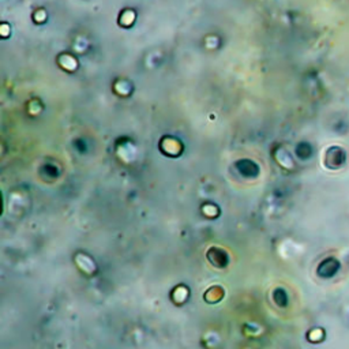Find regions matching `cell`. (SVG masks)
<instances>
[{"label":"cell","instance_id":"cell-1","mask_svg":"<svg viewBox=\"0 0 349 349\" xmlns=\"http://www.w3.org/2000/svg\"><path fill=\"white\" fill-rule=\"evenodd\" d=\"M340 267V263H338L337 259L329 258L326 261L322 262V265L319 266V274L321 276H325V277H332L336 274V272Z\"/></svg>","mask_w":349,"mask_h":349}]
</instances>
